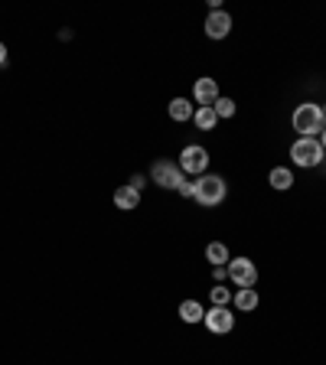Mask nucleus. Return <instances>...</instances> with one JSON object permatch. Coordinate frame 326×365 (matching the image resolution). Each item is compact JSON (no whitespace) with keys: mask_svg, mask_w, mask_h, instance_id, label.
<instances>
[{"mask_svg":"<svg viewBox=\"0 0 326 365\" xmlns=\"http://www.w3.org/2000/svg\"><path fill=\"white\" fill-rule=\"evenodd\" d=\"M291 124H293V130H297L300 137H317V134H323V128H326L323 108L313 105V101H303V105L293 108Z\"/></svg>","mask_w":326,"mask_h":365,"instance_id":"obj_1","label":"nucleus"},{"mask_svg":"<svg viewBox=\"0 0 326 365\" xmlns=\"http://www.w3.org/2000/svg\"><path fill=\"white\" fill-rule=\"evenodd\" d=\"M225 193H228V186L222 176H212V173L196 176V203L206 206V209H215L225 199Z\"/></svg>","mask_w":326,"mask_h":365,"instance_id":"obj_2","label":"nucleus"},{"mask_svg":"<svg viewBox=\"0 0 326 365\" xmlns=\"http://www.w3.org/2000/svg\"><path fill=\"white\" fill-rule=\"evenodd\" d=\"M291 157L297 167H303V170H310V167H320L326 157L323 144H320V137H297L291 144Z\"/></svg>","mask_w":326,"mask_h":365,"instance_id":"obj_3","label":"nucleus"},{"mask_svg":"<svg viewBox=\"0 0 326 365\" xmlns=\"http://www.w3.org/2000/svg\"><path fill=\"white\" fill-rule=\"evenodd\" d=\"M179 170L183 176H203L209 170V150L199 144H186L179 150Z\"/></svg>","mask_w":326,"mask_h":365,"instance_id":"obj_4","label":"nucleus"},{"mask_svg":"<svg viewBox=\"0 0 326 365\" xmlns=\"http://www.w3.org/2000/svg\"><path fill=\"white\" fill-rule=\"evenodd\" d=\"M150 179H154L160 189H176L183 183V170H179V163H170V160H157L150 167Z\"/></svg>","mask_w":326,"mask_h":365,"instance_id":"obj_5","label":"nucleus"},{"mask_svg":"<svg viewBox=\"0 0 326 365\" xmlns=\"http://www.w3.org/2000/svg\"><path fill=\"white\" fill-rule=\"evenodd\" d=\"M228 281L235 287H254L258 284V268L252 258H232L228 261Z\"/></svg>","mask_w":326,"mask_h":365,"instance_id":"obj_6","label":"nucleus"},{"mask_svg":"<svg viewBox=\"0 0 326 365\" xmlns=\"http://www.w3.org/2000/svg\"><path fill=\"white\" fill-rule=\"evenodd\" d=\"M203 323H206V330H209V333L225 336V333H232V330H235V313H232L228 307H209V310H206V317H203Z\"/></svg>","mask_w":326,"mask_h":365,"instance_id":"obj_7","label":"nucleus"},{"mask_svg":"<svg viewBox=\"0 0 326 365\" xmlns=\"http://www.w3.org/2000/svg\"><path fill=\"white\" fill-rule=\"evenodd\" d=\"M193 98L199 108H212L215 101H219V82L209 79V75H203V79H196L193 85Z\"/></svg>","mask_w":326,"mask_h":365,"instance_id":"obj_8","label":"nucleus"},{"mask_svg":"<svg viewBox=\"0 0 326 365\" xmlns=\"http://www.w3.org/2000/svg\"><path fill=\"white\" fill-rule=\"evenodd\" d=\"M228 33H232V16H228L225 10H212V13L206 16V36H209V40H225Z\"/></svg>","mask_w":326,"mask_h":365,"instance_id":"obj_9","label":"nucleus"},{"mask_svg":"<svg viewBox=\"0 0 326 365\" xmlns=\"http://www.w3.org/2000/svg\"><path fill=\"white\" fill-rule=\"evenodd\" d=\"M114 206H118L121 212L137 209V206H140V193L134 186H118V189H114Z\"/></svg>","mask_w":326,"mask_h":365,"instance_id":"obj_10","label":"nucleus"},{"mask_svg":"<svg viewBox=\"0 0 326 365\" xmlns=\"http://www.w3.org/2000/svg\"><path fill=\"white\" fill-rule=\"evenodd\" d=\"M232 303H235L242 313H248V310H254L261 303V297H258V291H254V287H238V291L232 293Z\"/></svg>","mask_w":326,"mask_h":365,"instance_id":"obj_11","label":"nucleus"},{"mask_svg":"<svg viewBox=\"0 0 326 365\" xmlns=\"http://www.w3.org/2000/svg\"><path fill=\"white\" fill-rule=\"evenodd\" d=\"M206 261H209L212 268L228 264V261H232V254H228V245L225 242H209V245H206Z\"/></svg>","mask_w":326,"mask_h":365,"instance_id":"obj_12","label":"nucleus"},{"mask_svg":"<svg viewBox=\"0 0 326 365\" xmlns=\"http://www.w3.org/2000/svg\"><path fill=\"white\" fill-rule=\"evenodd\" d=\"M203 317H206V310H203V303L199 301H183L179 303V320H183V323H203Z\"/></svg>","mask_w":326,"mask_h":365,"instance_id":"obj_13","label":"nucleus"},{"mask_svg":"<svg viewBox=\"0 0 326 365\" xmlns=\"http://www.w3.org/2000/svg\"><path fill=\"white\" fill-rule=\"evenodd\" d=\"M268 183L277 189V193H287V189L293 186V173L287 170V167H274V170L268 173Z\"/></svg>","mask_w":326,"mask_h":365,"instance_id":"obj_14","label":"nucleus"},{"mask_svg":"<svg viewBox=\"0 0 326 365\" xmlns=\"http://www.w3.org/2000/svg\"><path fill=\"white\" fill-rule=\"evenodd\" d=\"M196 108L189 105V98H173L170 101V118L173 121H193Z\"/></svg>","mask_w":326,"mask_h":365,"instance_id":"obj_15","label":"nucleus"},{"mask_svg":"<svg viewBox=\"0 0 326 365\" xmlns=\"http://www.w3.org/2000/svg\"><path fill=\"white\" fill-rule=\"evenodd\" d=\"M193 124L199 130H215V124H219V118H215V111L212 108H196L193 114Z\"/></svg>","mask_w":326,"mask_h":365,"instance_id":"obj_16","label":"nucleus"},{"mask_svg":"<svg viewBox=\"0 0 326 365\" xmlns=\"http://www.w3.org/2000/svg\"><path fill=\"white\" fill-rule=\"evenodd\" d=\"M212 111H215V118H235V101L232 98H225V95H219V101L212 105Z\"/></svg>","mask_w":326,"mask_h":365,"instance_id":"obj_17","label":"nucleus"},{"mask_svg":"<svg viewBox=\"0 0 326 365\" xmlns=\"http://www.w3.org/2000/svg\"><path fill=\"white\" fill-rule=\"evenodd\" d=\"M209 297H212V307H228V303H232V291H228V287H222V284L212 287Z\"/></svg>","mask_w":326,"mask_h":365,"instance_id":"obj_18","label":"nucleus"},{"mask_svg":"<svg viewBox=\"0 0 326 365\" xmlns=\"http://www.w3.org/2000/svg\"><path fill=\"white\" fill-rule=\"evenodd\" d=\"M176 193L179 196H183V199H196V179H183V183H179V186H176Z\"/></svg>","mask_w":326,"mask_h":365,"instance_id":"obj_19","label":"nucleus"},{"mask_svg":"<svg viewBox=\"0 0 326 365\" xmlns=\"http://www.w3.org/2000/svg\"><path fill=\"white\" fill-rule=\"evenodd\" d=\"M212 277H215V284H222L228 277V264H219V268H212Z\"/></svg>","mask_w":326,"mask_h":365,"instance_id":"obj_20","label":"nucleus"},{"mask_svg":"<svg viewBox=\"0 0 326 365\" xmlns=\"http://www.w3.org/2000/svg\"><path fill=\"white\" fill-rule=\"evenodd\" d=\"M144 183H147V179L137 173V176H130V183H128V186H134V189H137V193H140V189H144Z\"/></svg>","mask_w":326,"mask_h":365,"instance_id":"obj_21","label":"nucleus"},{"mask_svg":"<svg viewBox=\"0 0 326 365\" xmlns=\"http://www.w3.org/2000/svg\"><path fill=\"white\" fill-rule=\"evenodd\" d=\"M0 65H7V43H0Z\"/></svg>","mask_w":326,"mask_h":365,"instance_id":"obj_22","label":"nucleus"},{"mask_svg":"<svg viewBox=\"0 0 326 365\" xmlns=\"http://www.w3.org/2000/svg\"><path fill=\"white\" fill-rule=\"evenodd\" d=\"M320 144H323V150H326V128H323V134H320Z\"/></svg>","mask_w":326,"mask_h":365,"instance_id":"obj_23","label":"nucleus"},{"mask_svg":"<svg viewBox=\"0 0 326 365\" xmlns=\"http://www.w3.org/2000/svg\"><path fill=\"white\" fill-rule=\"evenodd\" d=\"M323 118H326V105H323Z\"/></svg>","mask_w":326,"mask_h":365,"instance_id":"obj_24","label":"nucleus"}]
</instances>
